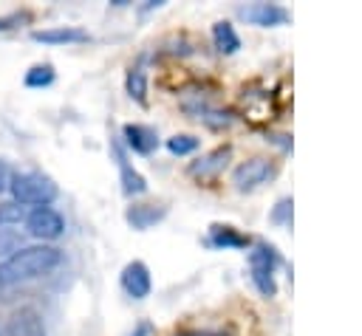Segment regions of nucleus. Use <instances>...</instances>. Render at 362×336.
<instances>
[{
	"label": "nucleus",
	"mask_w": 362,
	"mask_h": 336,
	"mask_svg": "<svg viewBox=\"0 0 362 336\" xmlns=\"http://www.w3.org/2000/svg\"><path fill=\"white\" fill-rule=\"evenodd\" d=\"M62 263V251L57 246L40 243V246H23L17 254L0 260V288L25 282V280H37L51 274L57 265Z\"/></svg>",
	"instance_id": "nucleus-1"
},
{
	"label": "nucleus",
	"mask_w": 362,
	"mask_h": 336,
	"mask_svg": "<svg viewBox=\"0 0 362 336\" xmlns=\"http://www.w3.org/2000/svg\"><path fill=\"white\" fill-rule=\"evenodd\" d=\"M8 192L20 206H51L57 198V184L42 172H17Z\"/></svg>",
	"instance_id": "nucleus-2"
},
{
	"label": "nucleus",
	"mask_w": 362,
	"mask_h": 336,
	"mask_svg": "<svg viewBox=\"0 0 362 336\" xmlns=\"http://www.w3.org/2000/svg\"><path fill=\"white\" fill-rule=\"evenodd\" d=\"M25 229L31 237L37 240H57L62 232H65V217L54 209V206H34L28 215H25Z\"/></svg>",
	"instance_id": "nucleus-3"
},
{
	"label": "nucleus",
	"mask_w": 362,
	"mask_h": 336,
	"mask_svg": "<svg viewBox=\"0 0 362 336\" xmlns=\"http://www.w3.org/2000/svg\"><path fill=\"white\" fill-rule=\"evenodd\" d=\"M274 172H277V167H274L269 158H249V161H243V164L235 167L232 184H235L240 192H246V189H255V186L266 184L269 178H274Z\"/></svg>",
	"instance_id": "nucleus-4"
},
{
	"label": "nucleus",
	"mask_w": 362,
	"mask_h": 336,
	"mask_svg": "<svg viewBox=\"0 0 362 336\" xmlns=\"http://www.w3.org/2000/svg\"><path fill=\"white\" fill-rule=\"evenodd\" d=\"M6 336H45L42 313L31 305L14 308L11 316L6 319Z\"/></svg>",
	"instance_id": "nucleus-5"
},
{
	"label": "nucleus",
	"mask_w": 362,
	"mask_h": 336,
	"mask_svg": "<svg viewBox=\"0 0 362 336\" xmlns=\"http://www.w3.org/2000/svg\"><path fill=\"white\" fill-rule=\"evenodd\" d=\"M238 14H240L246 23L263 25V28L288 23V11H286L283 6H277V3H249V6H240Z\"/></svg>",
	"instance_id": "nucleus-6"
},
{
	"label": "nucleus",
	"mask_w": 362,
	"mask_h": 336,
	"mask_svg": "<svg viewBox=\"0 0 362 336\" xmlns=\"http://www.w3.org/2000/svg\"><path fill=\"white\" fill-rule=\"evenodd\" d=\"M122 288H124V294L127 296H133V299H144L147 294H150V288H153V280H150V268L144 265V263H139V260H133V263H127L124 268H122Z\"/></svg>",
	"instance_id": "nucleus-7"
},
{
	"label": "nucleus",
	"mask_w": 362,
	"mask_h": 336,
	"mask_svg": "<svg viewBox=\"0 0 362 336\" xmlns=\"http://www.w3.org/2000/svg\"><path fill=\"white\" fill-rule=\"evenodd\" d=\"M226 161H229V147H218V150L201 155L198 161H192V164H189V175H192V178H201V181L215 178V175L223 172Z\"/></svg>",
	"instance_id": "nucleus-8"
},
{
	"label": "nucleus",
	"mask_w": 362,
	"mask_h": 336,
	"mask_svg": "<svg viewBox=\"0 0 362 336\" xmlns=\"http://www.w3.org/2000/svg\"><path fill=\"white\" fill-rule=\"evenodd\" d=\"M34 42H45V45H68V42H88V31L74 28V25H57V28H40L31 34Z\"/></svg>",
	"instance_id": "nucleus-9"
},
{
	"label": "nucleus",
	"mask_w": 362,
	"mask_h": 336,
	"mask_svg": "<svg viewBox=\"0 0 362 336\" xmlns=\"http://www.w3.org/2000/svg\"><path fill=\"white\" fill-rule=\"evenodd\" d=\"M122 133H124V144H127L133 152H141V155L153 152L156 144H158L156 130H153V127H144V124H124Z\"/></svg>",
	"instance_id": "nucleus-10"
},
{
	"label": "nucleus",
	"mask_w": 362,
	"mask_h": 336,
	"mask_svg": "<svg viewBox=\"0 0 362 336\" xmlns=\"http://www.w3.org/2000/svg\"><path fill=\"white\" fill-rule=\"evenodd\" d=\"M164 206H156V203H136V206H130L127 209V223L133 226V229H150L153 223H158L161 217H164Z\"/></svg>",
	"instance_id": "nucleus-11"
},
{
	"label": "nucleus",
	"mask_w": 362,
	"mask_h": 336,
	"mask_svg": "<svg viewBox=\"0 0 362 336\" xmlns=\"http://www.w3.org/2000/svg\"><path fill=\"white\" fill-rule=\"evenodd\" d=\"M184 110L187 113H192V119H198V121H204V124H209V127H226L229 121H232V116L229 113H223V110H218V107H212L209 102H195V104H184Z\"/></svg>",
	"instance_id": "nucleus-12"
},
{
	"label": "nucleus",
	"mask_w": 362,
	"mask_h": 336,
	"mask_svg": "<svg viewBox=\"0 0 362 336\" xmlns=\"http://www.w3.org/2000/svg\"><path fill=\"white\" fill-rule=\"evenodd\" d=\"M212 42H215V48L221 54H235L240 48V37L232 28V23H226V20H221V23L212 25Z\"/></svg>",
	"instance_id": "nucleus-13"
},
{
	"label": "nucleus",
	"mask_w": 362,
	"mask_h": 336,
	"mask_svg": "<svg viewBox=\"0 0 362 336\" xmlns=\"http://www.w3.org/2000/svg\"><path fill=\"white\" fill-rule=\"evenodd\" d=\"M116 161H119V169H122V189L127 192V195H141V192H147V181L127 164V158H124V152L116 147Z\"/></svg>",
	"instance_id": "nucleus-14"
},
{
	"label": "nucleus",
	"mask_w": 362,
	"mask_h": 336,
	"mask_svg": "<svg viewBox=\"0 0 362 336\" xmlns=\"http://www.w3.org/2000/svg\"><path fill=\"white\" fill-rule=\"evenodd\" d=\"M209 243L218 248H243L249 240L243 234H238L232 226H212L209 232Z\"/></svg>",
	"instance_id": "nucleus-15"
},
{
	"label": "nucleus",
	"mask_w": 362,
	"mask_h": 336,
	"mask_svg": "<svg viewBox=\"0 0 362 336\" xmlns=\"http://www.w3.org/2000/svg\"><path fill=\"white\" fill-rule=\"evenodd\" d=\"M249 265L252 268H263V271H274L277 268V251L266 243H257L252 251H249Z\"/></svg>",
	"instance_id": "nucleus-16"
},
{
	"label": "nucleus",
	"mask_w": 362,
	"mask_h": 336,
	"mask_svg": "<svg viewBox=\"0 0 362 336\" xmlns=\"http://www.w3.org/2000/svg\"><path fill=\"white\" fill-rule=\"evenodd\" d=\"M25 206L8 200V203H0V229H14L20 223H25Z\"/></svg>",
	"instance_id": "nucleus-17"
},
{
	"label": "nucleus",
	"mask_w": 362,
	"mask_h": 336,
	"mask_svg": "<svg viewBox=\"0 0 362 336\" xmlns=\"http://www.w3.org/2000/svg\"><path fill=\"white\" fill-rule=\"evenodd\" d=\"M127 93L136 99V102H144L147 99V76H144V68H130L127 73Z\"/></svg>",
	"instance_id": "nucleus-18"
},
{
	"label": "nucleus",
	"mask_w": 362,
	"mask_h": 336,
	"mask_svg": "<svg viewBox=\"0 0 362 336\" xmlns=\"http://www.w3.org/2000/svg\"><path fill=\"white\" fill-rule=\"evenodd\" d=\"M25 88H48L54 82V68L51 65H34L31 71H25Z\"/></svg>",
	"instance_id": "nucleus-19"
},
{
	"label": "nucleus",
	"mask_w": 362,
	"mask_h": 336,
	"mask_svg": "<svg viewBox=\"0 0 362 336\" xmlns=\"http://www.w3.org/2000/svg\"><path fill=\"white\" fill-rule=\"evenodd\" d=\"M23 248V234L17 229H0V257H11Z\"/></svg>",
	"instance_id": "nucleus-20"
},
{
	"label": "nucleus",
	"mask_w": 362,
	"mask_h": 336,
	"mask_svg": "<svg viewBox=\"0 0 362 336\" xmlns=\"http://www.w3.org/2000/svg\"><path fill=\"white\" fill-rule=\"evenodd\" d=\"M167 150H170L173 155H187V152L198 150V138H195V136H187V133L173 136V138H167Z\"/></svg>",
	"instance_id": "nucleus-21"
},
{
	"label": "nucleus",
	"mask_w": 362,
	"mask_h": 336,
	"mask_svg": "<svg viewBox=\"0 0 362 336\" xmlns=\"http://www.w3.org/2000/svg\"><path fill=\"white\" fill-rule=\"evenodd\" d=\"M252 282L257 285V291L263 296H274L277 285H274V271H263V268H252Z\"/></svg>",
	"instance_id": "nucleus-22"
},
{
	"label": "nucleus",
	"mask_w": 362,
	"mask_h": 336,
	"mask_svg": "<svg viewBox=\"0 0 362 336\" xmlns=\"http://www.w3.org/2000/svg\"><path fill=\"white\" fill-rule=\"evenodd\" d=\"M272 220H274V223H286V220H291V198H283V200L274 206Z\"/></svg>",
	"instance_id": "nucleus-23"
},
{
	"label": "nucleus",
	"mask_w": 362,
	"mask_h": 336,
	"mask_svg": "<svg viewBox=\"0 0 362 336\" xmlns=\"http://www.w3.org/2000/svg\"><path fill=\"white\" fill-rule=\"evenodd\" d=\"M25 20H31V14H28V11H14V14H8V17H0V31L14 28L17 23H25Z\"/></svg>",
	"instance_id": "nucleus-24"
},
{
	"label": "nucleus",
	"mask_w": 362,
	"mask_h": 336,
	"mask_svg": "<svg viewBox=\"0 0 362 336\" xmlns=\"http://www.w3.org/2000/svg\"><path fill=\"white\" fill-rule=\"evenodd\" d=\"M11 178H14V169L8 167V161H3V158H0V192H8Z\"/></svg>",
	"instance_id": "nucleus-25"
},
{
	"label": "nucleus",
	"mask_w": 362,
	"mask_h": 336,
	"mask_svg": "<svg viewBox=\"0 0 362 336\" xmlns=\"http://www.w3.org/2000/svg\"><path fill=\"white\" fill-rule=\"evenodd\" d=\"M153 333V328H150V322H139L136 325V330L130 333V336H150Z\"/></svg>",
	"instance_id": "nucleus-26"
},
{
	"label": "nucleus",
	"mask_w": 362,
	"mask_h": 336,
	"mask_svg": "<svg viewBox=\"0 0 362 336\" xmlns=\"http://www.w3.org/2000/svg\"><path fill=\"white\" fill-rule=\"evenodd\" d=\"M0 336H6V325L3 322H0Z\"/></svg>",
	"instance_id": "nucleus-27"
}]
</instances>
